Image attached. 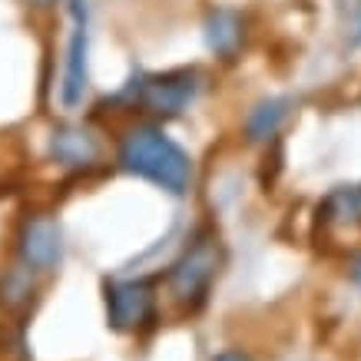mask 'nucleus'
<instances>
[{
  "label": "nucleus",
  "instance_id": "obj_14",
  "mask_svg": "<svg viewBox=\"0 0 361 361\" xmlns=\"http://www.w3.org/2000/svg\"><path fill=\"white\" fill-rule=\"evenodd\" d=\"M30 7H37V11H50V7H56V0H27Z\"/></svg>",
  "mask_w": 361,
  "mask_h": 361
},
{
  "label": "nucleus",
  "instance_id": "obj_5",
  "mask_svg": "<svg viewBox=\"0 0 361 361\" xmlns=\"http://www.w3.org/2000/svg\"><path fill=\"white\" fill-rule=\"evenodd\" d=\"M103 302H106V325L113 331H136L156 318V288L149 279L106 282Z\"/></svg>",
  "mask_w": 361,
  "mask_h": 361
},
{
  "label": "nucleus",
  "instance_id": "obj_6",
  "mask_svg": "<svg viewBox=\"0 0 361 361\" xmlns=\"http://www.w3.org/2000/svg\"><path fill=\"white\" fill-rule=\"evenodd\" d=\"M20 262L30 265L33 272H54L56 265L63 262V229L56 219L37 216L27 219L20 229Z\"/></svg>",
  "mask_w": 361,
  "mask_h": 361
},
{
  "label": "nucleus",
  "instance_id": "obj_7",
  "mask_svg": "<svg viewBox=\"0 0 361 361\" xmlns=\"http://www.w3.org/2000/svg\"><path fill=\"white\" fill-rule=\"evenodd\" d=\"M202 40H206L209 54L229 63L245 47V17L235 7H212L202 17Z\"/></svg>",
  "mask_w": 361,
  "mask_h": 361
},
{
  "label": "nucleus",
  "instance_id": "obj_8",
  "mask_svg": "<svg viewBox=\"0 0 361 361\" xmlns=\"http://www.w3.org/2000/svg\"><path fill=\"white\" fill-rule=\"evenodd\" d=\"M50 156L63 169H90L99 163V140L87 126H56L50 133Z\"/></svg>",
  "mask_w": 361,
  "mask_h": 361
},
{
  "label": "nucleus",
  "instance_id": "obj_11",
  "mask_svg": "<svg viewBox=\"0 0 361 361\" xmlns=\"http://www.w3.org/2000/svg\"><path fill=\"white\" fill-rule=\"evenodd\" d=\"M348 47L358 50L361 47V0H355V11H351V23H348Z\"/></svg>",
  "mask_w": 361,
  "mask_h": 361
},
{
  "label": "nucleus",
  "instance_id": "obj_2",
  "mask_svg": "<svg viewBox=\"0 0 361 361\" xmlns=\"http://www.w3.org/2000/svg\"><path fill=\"white\" fill-rule=\"evenodd\" d=\"M219 265H222V255H219L216 235H196L192 245H186L183 255L166 272V288H169L176 305L183 308L202 305L212 282H216V275H219Z\"/></svg>",
  "mask_w": 361,
  "mask_h": 361
},
{
  "label": "nucleus",
  "instance_id": "obj_10",
  "mask_svg": "<svg viewBox=\"0 0 361 361\" xmlns=\"http://www.w3.org/2000/svg\"><path fill=\"white\" fill-rule=\"evenodd\" d=\"M33 288H37V272L30 265L17 262L13 269L0 275V305L4 308H23L33 298Z\"/></svg>",
  "mask_w": 361,
  "mask_h": 361
},
{
  "label": "nucleus",
  "instance_id": "obj_12",
  "mask_svg": "<svg viewBox=\"0 0 361 361\" xmlns=\"http://www.w3.org/2000/svg\"><path fill=\"white\" fill-rule=\"evenodd\" d=\"M212 361H252V358L242 348H226V351H219Z\"/></svg>",
  "mask_w": 361,
  "mask_h": 361
},
{
  "label": "nucleus",
  "instance_id": "obj_4",
  "mask_svg": "<svg viewBox=\"0 0 361 361\" xmlns=\"http://www.w3.org/2000/svg\"><path fill=\"white\" fill-rule=\"evenodd\" d=\"M70 40H66V63L60 80V103L63 110L83 106L90 90V11L87 0H70Z\"/></svg>",
  "mask_w": 361,
  "mask_h": 361
},
{
  "label": "nucleus",
  "instance_id": "obj_3",
  "mask_svg": "<svg viewBox=\"0 0 361 361\" xmlns=\"http://www.w3.org/2000/svg\"><path fill=\"white\" fill-rule=\"evenodd\" d=\"M199 93V73L196 70H173V73H159V77H140L130 80L120 99H130L133 106H142L153 116H179Z\"/></svg>",
  "mask_w": 361,
  "mask_h": 361
},
{
  "label": "nucleus",
  "instance_id": "obj_13",
  "mask_svg": "<svg viewBox=\"0 0 361 361\" xmlns=\"http://www.w3.org/2000/svg\"><path fill=\"white\" fill-rule=\"evenodd\" d=\"M351 279H355V285L361 288V255H355V259H351Z\"/></svg>",
  "mask_w": 361,
  "mask_h": 361
},
{
  "label": "nucleus",
  "instance_id": "obj_9",
  "mask_svg": "<svg viewBox=\"0 0 361 361\" xmlns=\"http://www.w3.org/2000/svg\"><path fill=\"white\" fill-rule=\"evenodd\" d=\"M292 113V99L288 97H269V99H259L255 106L249 110L245 116V140L249 142H269L279 136V130L285 126Z\"/></svg>",
  "mask_w": 361,
  "mask_h": 361
},
{
  "label": "nucleus",
  "instance_id": "obj_1",
  "mask_svg": "<svg viewBox=\"0 0 361 361\" xmlns=\"http://www.w3.org/2000/svg\"><path fill=\"white\" fill-rule=\"evenodd\" d=\"M116 163L169 196H186L192 186V156L163 126H133L120 140Z\"/></svg>",
  "mask_w": 361,
  "mask_h": 361
}]
</instances>
